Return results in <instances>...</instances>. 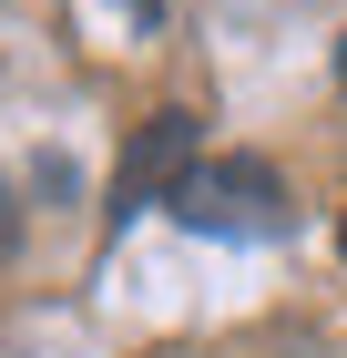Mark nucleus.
Segmentation results:
<instances>
[{
	"label": "nucleus",
	"instance_id": "nucleus-3",
	"mask_svg": "<svg viewBox=\"0 0 347 358\" xmlns=\"http://www.w3.org/2000/svg\"><path fill=\"white\" fill-rule=\"evenodd\" d=\"M10 236H21V205H10V185H0V256H10Z\"/></svg>",
	"mask_w": 347,
	"mask_h": 358
},
{
	"label": "nucleus",
	"instance_id": "nucleus-5",
	"mask_svg": "<svg viewBox=\"0 0 347 358\" xmlns=\"http://www.w3.org/2000/svg\"><path fill=\"white\" fill-rule=\"evenodd\" d=\"M337 246H347V225H337Z\"/></svg>",
	"mask_w": 347,
	"mask_h": 358
},
{
	"label": "nucleus",
	"instance_id": "nucleus-2",
	"mask_svg": "<svg viewBox=\"0 0 347 358\" xmlns=\"http://www.w3.org/2000/svg\"><path fill=\"white\" fill-rule=\"evenodd\" d=\"M205 164V123L184 103H163L133 143H123V164H112V215H143V205H174L184 174Z\"/></svg>",
	"mask_w": 347,
	"mask_h": 358
},
{
	"label": "nucleus",
	"instance_id": "nucleus-4",
	"mask_svg": "<svg viewBox=\"0 0 347 358\" xmlns=\"http://www.w3.org/2000/svg\"><path fill=\"white\" fill-rule=\"evenodd\" d=\"M337 83H347V41H337Z\"/></svg>",
	"mask_w": 347,
	"mask_h": 358
},
{
	"label": "nucleus",
	"instance_id": "nucleus-1",
	"mask_svg": "<svg viewBox=\"0 0 347 358\" xmlns=\"http://www.w3.org/2000/svg\"><path fill=\"white\" fill-rule=\"evenodd\" d=\"M174 215L205 225V236H276V225H286V185H276V164H256V154H225V164L184 174Z\"/></svg>",
	"mask_w": 347,
	"mask_h": 358
}]
</instances>
